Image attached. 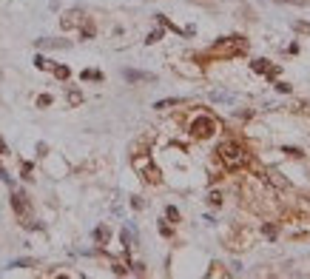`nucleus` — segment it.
I'll return each mask as SVG.
<instances>
[{
	"mask_svg": "<svg viewBox=\"0 0 310 279\" xmlns=\"http://www.w3.org/2000/svg\"><path fill=\"white\" fill-rule=\"evenodd\" d=\"M177 103H182V100H179V97H171V100H160V103H154V108H168V105H177Z\"/></svg>",
	"mask_w": 310,
	"mask_h": 279,
	"instance_id": "6",
	"label": "nucleus"
},
{
	"mask_svg": "<svg viewBox=\"0 0 310 279\" xmlns=\"http://www.w3.org/2000/svg\"><path fill=\"white\" fill-rule=\"evenodd\" d=\"M214 131H217V123L211 117H196L194 123H191V134L194 137H211Z\"/></svg>",
	"mask_w": 310,
	"mask_h": 279,
	"instance_id": "2",
	"label": "nucleus"
},
{
	"mask_svg": "<svg viewBox=\"0 0 310 279\" xmlns=\"http://www.w3.org/2000/svg\"><path fill=\"white\" fill-rule=\"evenodd\" d=\"M253 71H259L265 77H276L279 74V66H270V60H253Z\"/></svg>",
	"mask_w": 310,
	"mask_h": 279,
	"instance_id": "3",
	"label": "nucleus"
},
{
	"mask_svg": "<svg viewBox=\"0 0 310 279\" xmlns=\"http://www.w3.org/2000/svg\"><path fill=\"white\" fill-rule=\"evenodd\" d=\"M12 205H14V211H17L20 217H26V211H29V205L23 202V194H14V197H12Z\"/></svg>",
	"mask_w": 310,
	"mask_h": 279,
	"instance_id": "4",
	"label": "nucleus"
},
{
	"mask_svg": "<svg viewBox=\"0 0 310 279\" xmlns=\"http://www.w3.org/2000/svg\"><path fill=\"white\" fill-rule=\"evenodd\" d=\"M128 80H154V74H142V71H126Z\"/></svg>",
	"mask_w": 310,
	"mask_h": 279,
	"instance_id": "5",
	"label": "nucleus"
},
{
	"mask_svg": "<svg viewBox=\"0 0 310 279\" xmlns=\"http://www.w3.org/2000/svg\"><path fill=\"white\" fill-rule=\"evenodd\" d=\"M208 199H211V205H219V202H222V197H219V194H211Z\"/></svg>",
	"mask_w": 310,
	"mask_h": 279,
	"instance_id": "12",
	"label": "nucleus"
},
{
	"mask_svg": "<svg viewBox=\"0 0 310 279\" xmlns=\"http://www.w3.org/2000/svg\"><path fill=\"white\" fill-rule=\"evenodd\" d=\"M26 265H32L29 259H17V262H12V268H26Z\"/></svg>",
	"mask_w": 310,
	"mask_h": 279,
	"instance_id": "11",
	"label": "nucleus"
},
{
	"mask_svg": "<svg viewBox=\"0 0 310 279\" xmlns=\"http://www.w3.org/2000/svg\"><path fill=\"white\" fill-rule=\"evenodd\" d=\"M83 80H103V74L94 71V69H86V71H83Z\"/></svg>",
	"mask_w": 310,
	"mask_h": 279,
	"instance_id": "7",
	"label": "nucleus"
},
{
	"mask_svg": "<svg viewBox=\"0 0 310 279\" xmlns=\"http://www.w3.org/2000/svg\"><path fill=\"white\" fill-rule=\"evenodd\" d=\"M165 214H168V220H179V211H177V208H168Z\"/></svg>",
	"mask_w": 310,
	"mask_h": 279,
	"instance_id": "10",
	"label": "nucleus"
},
{
	"mask_svg": "<svg viewBox=\"0 0 310 279\" xmlns=\"http://www.w3.org/2000/svg\"><path fill=\"white\" fill-rule=\"evenodd\" d=\"M54 74H57L60 80H66V77H69V69H66V66H57V69H54Z\"/></svg>",
	"mask_w": 310,
	"mask_h": 279,
	"instance_id": "9",
	"label": "nucleus"
},
{
	"mask_svg": "<svg viewBox=\"0 0 310 279\" xmlns=\"http://www.w3.org/2000/svg\"><path fill=\"white\" fill-rule=\"evenodd\" d=\"M219 160L228 165V168H236V165L245 163V148H242L239 142H222L219 145Z\"/></svg>",
	"mask_w": 310,
	"mask_h": 279,
	"instance_id": "1",
	"label": "nucleus"
},
{
	"mask_svg": "<svg viewBox=\"0 0 310 279\" xmlns=\"http://www.w3.org/2000/svg\"><path fill=\"white\" fill-rule=\"evenodd\" d=\"M94 239H97V242H108V228H97V231H94Z\"/></svg>",
	"mask_w": 310,
	"mask_h": 279,
	"instance_id": "8",
	"label": "nucleus"
},
{
	"mask_svg": "<svg viewBox=\"0 0 310 279\" xmlns=\"http://www.w3.org/2000/svg\"><path fill=\"white\" fill-rule=\"evenodd\" d=\"M0 154H6V142L3 140H0Z\"/></svg>",
	"mask_w": 310,
	"mask_h": 279,
	"instance_id": "13",
	"label": "nucleus"
}]
</instances>
